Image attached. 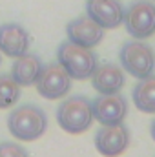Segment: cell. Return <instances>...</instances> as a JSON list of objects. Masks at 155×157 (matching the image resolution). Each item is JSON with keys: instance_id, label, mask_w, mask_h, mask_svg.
Masks as SVG:
<instances>
[{"instance_id": "6da1fadb", "label": "cell", "mask_w": 155, "mask_h": 157, "mask_svg": "<svg viewBox=\"0 0 155 157\" xmlns=\"http://www.w3.org/2000/svg\"><path fill=\"white\" fill-rule=\"evenodd\" d=\"M7 130L17 141H37L47 130V115L37 104H20L7 115Z\"/></svg>"}, {"instance_id": "7a4b0ae2", "label": "cell", "mask_w": 155, "mask_h": 157, "mask_svg": "<svg viewBox=\"0 0 155 157\" xmlns=\"http://www.w3.org/2000/svg\"><path fill=\"white\" fill-rule=\"evenodd\" d=\"M57 62L68 71L71 78L88 80L93 75L99 64V59L91 48H82L70 40H64L57 49Z\"/></svg>"}, {"instance_id": "3957f363", "label": "cell", "mask_w": 155, "mask_h": 157, "mask_svg": "<svg viewBox=\"0 0 155 157\" xmlns=\"http://www.w3.org/2000/svg\"><path fill=\"white\" fill-rule=\"evenodd\" d=\"M93 112L91 101L84 95H71L62 101L57 108V122L68 133H84L93 124Z\"/></svg>"}, {"instance_id": "277c9868", "label": "cell", "mask_w": 155, "mask_h": 157, "mask_svg": "<svg viewBox=\"0 0 155 157\" xmlns=\"http://www.w3.org/2000/svg\"><path fill=\"white\" fill-rule=\"evenodd\" d=\"M120 68L135 78H144L152 75L155 70V51L153 48L142 40H128L119 49Z\"/></svg>"}, {"instance_id": "5b68a950", "label": "cell", "mask_w": 155, "mask_h": 157, "mask_svg": "<svg viewBox=\"0 0 155 157\" xmlns=\"http://www.w3.org/2000/svg\"><path fill=\"white\" fill-rule=\"evenodd\" d=\"M126 31L137 40L150 39L155 33V4L150 0H135L124 9L122 20Z\"/></svg>"}, {"instance_id": "8992f818", "label": "cell", "mask_w": 155, "mask_h": 157, "mask_svg": "<svg viewBox=\"0 0 155 157\" xmlns=\"http://www.w3.org/2000/svg\"><path fill=\"white\" fill-rule=\"evenodd\" d=\"M71 80L73 78L68 75V71L59 62H49V64H44L35 86L40 97L47 101H59L70 93Z\"/></svg>"}, {"instance_id": "52a82bcc", "label": "cell", "mask_w": 155, "mask_h": 157, "mask_svg": "<svg viewBox=\"0 0 155 157\" xmlns=\"http://www.w3.org/2000/svg\"><path fill=\"white\" fill-rule=\"evenodd\" d=\"M130 130L124 126V122L113 126H100L95 132V148L102 157H119L126 152L130 146Z\"/></svg>"}, {"instance_id": "ba28073f", "label": "cell", "mask_w": 155, "mask_h": 157, "mask_svg": "<svg viewBox=\"0 0 155 157\" xmlns=\"http://www.w3.org/2000/svg\"><path fill=\"white\" fill-rule=\"evenodd\" d=\"M91 112H93V119L100 126L120 124L128 115V101L120 93L99 95L91 101Z\"/></svg>"}, {"instance_id": "9c48e42d", "label": "cell", "mask_w": 155, "mask_h": 157, "mask_svg": "<svg viewBox=\"0 0 155 157\" xmlns=\"http://www.w3.org/2000/svg\"><path fill=\"white\" fill-rule=\"evenodd\" d=\"M31 48V35L18 22H6L0 26V53L17 59Z\"/></svg>"}, {"instance_id": "30bf717a", "label": "cell", "mask_w": 155, "mask_h": 157, "mask_svg": "<svg viewBox=\"0 0 155 157\" xmlns=\"http://www.w3.org/2000/svg\"><path fill=\"white\" fill-rule=\"evenodd\" d=\"M104 28H100L95 20H91L88 15H82V17H77L73 18L71 22H68L66 26V35H68V40L73 42V44H78L82 48H95L99 46L102 39H104Z\"/></svg>"}, {"instance_id": "8fae6325", "label": "cell", "mask_w": 155, "mask_h": 157, "mask_svg": "<svg viewBox=\"0 0 155 157\" xmlns=\"http://www.w3.org/2000/svg\"><path fill=\"white\" fill-rule=\"evenodd\" d=\"M86 15L104 29H115L124 20L120 0H86Z\"/></svg>"}, {"instance_id": "7c38bea8", "label": "cell", "mask_w": 155, "mask_h": 157, "mask_svg": "<svg viewBox=\"0 0 155 157\" xmlns=\"http://www.w3.org/2000/svg\"><path fill=\"white\" fill-rule=\"evenodd\" d=\"M126 84L124 70L115 62H102L97 64L93 75H91V86L99 95H113L120 93V90Z\"/></svg>"}, {"instance_id": "4fadbf2b", "label": "cell", "mask_w": 155, "mask_h": 157, "mask_svg": "<svg viewBox=\"0 0 155 157\" xmlns=\"http://www.w3.org/2000/svg\"><path fill=\"white\" fill-rule=\"evenodd\" d=\"M44 68V62L39 55L35 53H24L20 57H17L13 60V66H11V77L15 78V82L24 88V86H31L37 82L40 71Z\"/></svg>"}, {"instance_id": "5bb4252c", "label": "cell", "mask_w": 155, "mask_h": 157, "mask_svg": "<svg viewBox=\"0 0 155 157\" xmlns=\"http://www.w3.org/2000/svg\"><path fill=\"white\" fill-rule=\"evenodd\" d=\"M131 99L139 112L155 113V73L139 78V82L131 90Z\"/></svg>"}, {"instance_id": "9a60e30c", "label": "cell", "mask_w": 155, "mask_h": 157, "mask_svg": "<svg viewBox=\"0 0 155 157\" xmlns=\"http://www.w3.org/2000/svg\"><path fill=\"white\" fill-rule=\"evenodd\" d=\"M20 95L22 91L20 86L15 82V78L9 73H0V110L13 108L18 102Z\"/></svg>"}, {"instance_id": "2e32d148", "label": "cell", "mask_w": 155, "mask_h": 157, "mask_svg": "<svg viewBox=\"0 0 155 157\" xmlns=\"http://www.w3.org/2000/svg\"><path fill=\"white\" fill-rule=\"evenodd\" d=\"M0 157H29L28 150L15 143V141H2L0 143Z\"/></svg>"}, {"instance_id": "e0dca14e", "label": "cell", "mask_w": 155, "mask_h": 157, "mask_svg": "<svg viewBox=\"0 0 155 157\" xmlns=\"http://www.w3.org/2000/svg\"><path fill=\"white\" fill-rule=\"evenodd\" d=\"M150 135H152V139L155 141V117H153V121L150 122Z\"/></svg>"}, {"instance_id": "ac0fdd59", "label": "cell", "mask_w": 155, "mask_h": 157, "mask_svg": "<svg viewBox=\"0 0 155 157\" xmlns=\"http://www.w3.org/2000/svg\"><path fill=\"white\" fill-rule=\"evenodd\" d=\"M0 64H2V53H0Z\"/></svg>"}, {"instance_id": "d6986e66", "label": "cell", "mask_w": 155, "mask_h": 157, "mask_svg": "<svg viewBox=\"0 0 155 157\" xmlns=\"http://www.w3.org/2000/svg\"><path fill=\"white\" fill-rule=\"evenodd\" d=\"M153 2H155V0H153Z\"/></svg>"}]
</instances>
